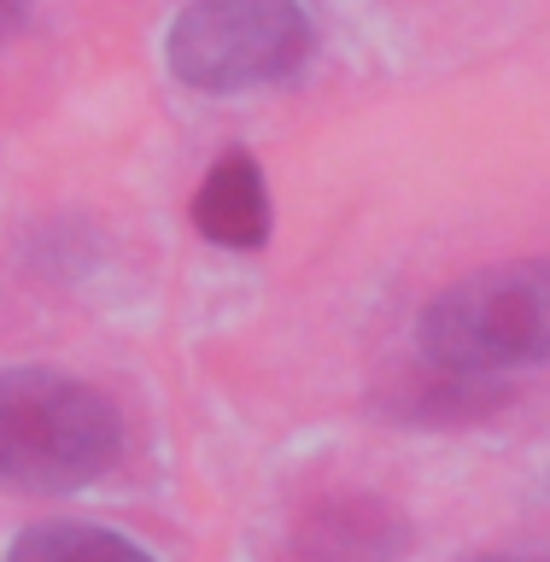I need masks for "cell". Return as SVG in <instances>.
I'll list each match as a JSON object with an SVG mask.
<instances>
[{
    "instance_id": "obj_1",
    "label": "cell",
    "mask_w": 550,
    "mask_h": 562,
    "mask_svg": "<svg viewBox=\"0 0 550 562\" xmlns=\"http://www.w3.org/2000/svg\"><path fill=\"white\" fill-rule=\"evenodd\" d=\"M123 451L112 398L59 369H0V486L77 492L94 486Z\"/></svg>"
},
{
    "instance_id": "obj_2",
    "label": "cell",
    "mask_w": 550,
    "mask_h": 562,
    "mask_svg": "<svg viewBox=\"0 0 550 562\" xmlns=\"http://www.w3.org/2000/svg\"><path fill=\"white\" fill-rule=\"evenodd\" d=\"M416 346L428 363L469 375L550 363V258H521L451 281L422 311Z\"/></svg>"
},
{
    "instance_id": "obj_3",
    "label": "cell",
    "mask_w": 550,
    "mask_h": 562,
    "mask_svg": "<svg viewBox=\"0 0 550 562\" xmlns=\"http://www.w3.org/2000/svg\"><path fill=\"white\" fill-rule=\"evenodd\" d=\"M311 53V18L299 0H193L176 12L165 59L170 77L200 94H246L288 82Z\"/></svg>"
},
{
    "instance_id": "obj_4",
    "label": "cell",
    "mask_w": 550,
    "mask_h": 562,
    "mask_svg": "<svg viewBox=\"0 0 550 562\" xmlns=\"http://www.w3.org/2000/svg\"><path fill=\"white\" fill-rule=\"evenodd\" d=\"M509 398V386L498 375H469V369H446V363H428L411 369V375H393L386 393L375 398L393 422L404 428H457V422H481L492 416L498 404Z\"/></svg>"
},
{
    "instance_id": "obj_5",
    "label": "cell",
    "mask_w": 550,
    "mask_h": 562,
    "mask_svg": "<svg viewBox=\"0 0 550 562\" xmlns=\"http://www.w3.org/2000/svg\"><path fill=\"white\" fill-rule=\"evenodd\" d=\"M193 223L211 246H235V252H252L270 235V188H263V170L246 153H228L205 170L200 193H193Z\"/></svg>"
},
{
    "instance_id": "obj_6",
    "label": "cell",
    "mask_w": 550,
    "mask_h": 562,
    "mask_svg": "<svg viewBox=\"0 0 550 562\" xmlns=\"http://www.w3.org/2000/svg\"><path fill=\"white\" fill-rule=\"evenodd\" d=\"M404 544V527L393 509L369 498H340L311 509L299 533V562H393Z\"/></svg>"
},
{
    "instance_id": "obj_7",
    "label": "cell",
    "mask_w": 550,
    "mask_h": 562,
    "mask_svg": "<svg viewBox=\"0 0 550 562\" xmlns=\"http://www.w3.org/2000/svg\"><path fill=\"white\" fill-rule=\"evenodd\" d=\"M7 562H153L135 539L94 521H42L12 539Z\"/></svg>"
},
{
    "instance_id": "obj_8",
    "label": "cell",
    "mask_w": 550,
    "mask_h": 562,
    "mask_svg": "<svg viewBox=\"0 0 550 562\" xmlns=\"http://www.w3.org/2000/svg\"><path fill=\"white\" fill-rule=\"evenodd\" d=\"M24 18H30V0H0V47L24 30Z\"/></svg>"
},
{
    "instance_id": "obj_9",
    "label": "cell",
    "mask_w": 550,
    "mask_h": 562,
    "mask_svg": "<svg viewBox=\"0 0 550 562\" xmlns=\"http://www.w3.org/2000/svg\"><path fill=\"white\" fill-rule=\"evenodd\" d=\"M469 562H550L545 551H534V557H516V551H492V557H469Z\"/></svg>"
}]
</instances>
